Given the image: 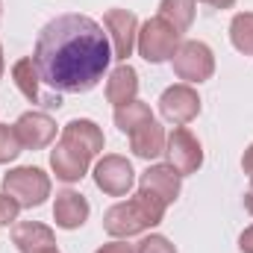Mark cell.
Here are the masks:
<instances>
[{
	"mask_svg": "<svg viewBox=\"0 0 253 253\" xmlns=\"http://www.w3.org/2000/svg\"><path fill=\"white\" fill-rule=\"evenodd\" d=\"M112 59L109 36L88 15H59L53 18L36 42L33 62L47 88L56 94L91 91Z\"/></svg>",
	"mask_w": 253,
	"mask_h": 253,
	"instance_id": "cell-1",
	"label": "cell"
},
{
	"mask_svg": "<svg viewBox=\"0 0 253 253\" xmlns=\"http://www.w3.org/2000/svg\"><path fill=\"white\" fill-rule=\"evenodd\" d=\"M103 150V132L97 129V124L77 118L71 124H65L62 138L50 153V165L56 171V177L65 183L83 180L88 171V162Z\"/></svg>",
	"mask_w": 253,
	"mask_h": 253,
	"instance_id": "cell-2",
	"label": "cell"
},
{
	"mask_svg": "<svg viewBox=\"0 0 253 253\" xmlns=\"http://www.w3.org/2000/svg\"><path fill=\"white\" fill-rule=\"evenodd\" d=\"M165 209H168V203L159 194H153L150 189H138L135 197H129L126 203H118L106 212L103 227L109 236L126 239V236H135V233L156 227L165 218Z\"/></svg>",
	"mask_w": 253,
	"mask_h": 253,
	"instance_id": "cell-3",
	"label": "cell"
},
{
	"mask_svg": "<svg viewBox=\"0 0 253 253\" xmlns=\"http://www.w3.org/2000/svg\"><path fill=\"white\" fill-rule=\"evenodd\" d=\"M3 191L18 206H39L50 194V180L39 168H15L3 177Z\"/></svg>",
	"mask_w": 253,
	"mask_h": 253,
	"instance_id": "cell-4",
	"label": "cell"
},
{
	"mask_svg": "<svg viewBox=\"0 0 253 253\" xmlns=\"http://www.w3.org/2000/svg\"><path fill=\"white\" fill-rule=\"evenodd\" d=\"M177 47H180V33L159 15L150 18L138 33V53L147 62H165L177 53Z\"/></svg>",
	"mask_w": 253,
	"mask_h": 253,
	"instance_id": "cell-5",
	"label": "cell"
},
{
	"mask_svg": "<svg viewBox=\"0 0 253 253\" xmlns=\"http://www.w3.org/2000/svg\"><path fill=\"white\" fill-rule=\"evenodd\" d=\"M171 59H174L177 77H180V80H189V83H203V80H209L212 71H215L212 50H209L203 42H183Z\"/></svg>",
	"mask_w": 253,
	"mask_h": 253,
	"instance_id": "cell-6",
	"label": "cell"
},
{
	"mask_svg": "<svg viewBox=\"0 0 253 253\" xmlns=\"http://www.w3.org/2000/svg\"><path fill=\"white\" fill-rule=\"evenodd\" d=\"M109 44H112V59L126 62V56H132L135 47V36H138V18L126 9H109L103 18Z\"/></svg>",
	"mask_w": 253,
	"mask_h": 253,
	"instance_id": "cell-7",
	"label": "cell"
},
{
	"mask_svg": "<svg viewBox=\"0 0 253 253\" xmlns=\"http://www.w3.org/2000/svg\"><path fill=\"white\" fill-rule=\"evenodd\" d=\"M165 153H168V165H171L177 174H191V171H197L200 162H203V150H200L197 138L191 135L186 126H177V129L168 135Z\"/></svg>",
	"mask_w": 253,
	"mask_h": 253,
	"instance_id": "cell-8",
	"label": "cell"
},
{
	"mask_svg": "<svg viewBox=\"0 0 253 253\" xmlns=\"http://www.w3.org/2000/svg\"><path fill=\"white\" fill-rule=\"evenodd\" d=\"M159 109H162V115L171 121V124L183 126L189 124L191 118H197V112H200V97H197V91L191 88V85H171L165 94H162V100H159Z\"/></svg>",
	"mask_w": 253,
	"mask_h": 253,
	"instance_id": "cell-9",
	"label": "cell"
},
{
	"mask_svg": "<svg viewBox=\"0 0 253 253\" xmlns=\"http://www.w3.org/2000/svg\"><path fill=\"white\" fill-rule=\"evenodd\" d=\"M94 183L112 197H121L132 186V168L124 156H103L94 168Z\"/></svg>",
	"mask_w": 253,
	"mask_h": 253,
	"instance_id": "cell-10",
	"label": "cell"
},
{
	"mask_svg": "<svg viewBox=\"0 0 253 253\" xmlns=\"http://www.w3.org/2000/svg\"><path fill=\"white\" fill-rule=\"evenodd\" d=\"M12 77H15V85L21 88V94H24L30 103H39V106H44V109H59V106H62V97H59L56 91H53V94H42V88H39L42 77H39V71H36V62H33V59H21V62H15Z\"/></svg>",
	"mask_w": 253,
	"mask_h": 253,
	"instance_id": "cell-11",
	"label": "cell"
},
{
	"mask_svg": "<svg viewBox=\"0 0 253 253\" xmlns=\"http://www.w3.org/2000/svg\"><path fill=\"white\" fill-rule=\"evenodd\" d=\"M15 132H18V138H21L24 147L42 150V147H47V144L56 138V124H53L44 112H27V115L18 118Z\"/></svg>",
	"mask_w": 253,
	"mask_h": 253,
	"instance_id": "cell-12",
	"label": "cell"
},
{
	"mask_svg": "<svg viewBox=\"0 0 253 253\" xmlns=\"http://www.w3.org/2000/svg\"><path fill=\"white\" fill-rule=\"evenodd\" d=\"M53 218L62 230H77L80 224H85L88 218V203L80 191H62L56 194V203H53Z\"/></svg>",
	"mask_w": 253,
	"mask_h": 253,
	"instance_id": "cell-13",
	"label": "cell"
},
{
	"mask_svg": "<svg viewBox=\"0 0 253 253\" xmlns=\"http://www.w3.org/2000/svg\"><path fill=\"white\" fill-rule=\"evenodd\" d=\"M12 242L18 245L21 253H44L53 251V233L44 227V224H36V221H24V224H15L12 230Z\"/></svg>",
	"mask_w": 253,
	"mask_h": 253,
	"instance_id": "cell-14",
	"label": "cell"
},
{
	"mask_svg": "<svg viewBox=\"0 0 253 253\" xmlns=\"http://www.w3.org/2000/svg\"><path fill=\"white\" fill-rule=\"evenodd\" d=\"M141 189H150L165 203H174L177 194H180V174L171 165H153L141 174Z\"/></svg>",
	"mask_w": 253,
	"mask_h": 253,
	"instance_id": "cell-15",
	"label": "cell"
},
{
	"mask_svg": "<svg viewBox=\"0 0 253 253\" xmlns=\"http://www.w3.org/2000/svg\"><path fill=\"white\" fill-rule=\"evenodd\" d=\"M129 144H132V153L141 156V159H153L159 153H165V132L156 121H147V124L135 126L129 132Z\"/></svg>",
	"mask_w": 253,
	"mask_h": 253,
	"instance_id": "cell-16",
	"label": "cell"
},
{
	"mask_svg": "<svg viewBox=\"0 0 253 253\" xmlns=\"http://www.w3.org/2000/svg\"><path fill=\"white\" fill-rule=\"evenodd\" d=\"M135 91H138V77H135V71L126 62L118 65V68L112 71L109 83H106V97H109V103H115V109H118V106H124L129 100H135Z\"/></svg>",
	"mask_w": 253,
	"mask_h": 253,
	"instance_id": "cell-17",
	"label": "cell"
},
{
	"mask_svg": "<svg viewBox=\"0 0 253 253\" xmlns=\"http://www.w3.org/2000/svg\"><path fill=\"white\" fill-rule=\"evenodd\" d=\"M159 18L168 21L177 33H186L191 27V18H194V0H162Z\"/></svg>",
	"mask_w": 253,
	"mask_h": 253,
	"instance_id": "cell-18",
	"label": "cell"
},
{
	"mask_svg": "<svg viewBox=\"0 0 253 253\" xmlns=\"http://www.w3.org/2000/svg\"><path fill=\"white\" fill-rule=\"evenodd\" d=\"M147 121H153V115H150V106L147 103H138V100H129L124 106H118L115 109V124L121 126V132H132L135 126L147 124Z\"/></svg>",
	"mask_w": 253,
	"mask_h": 253,
	"instance_id": "cell-19",
	"label": "cell"
},
{
	"mask_svg": "<svg viewBox=\"0 0 253 253\" xmlns=\"http://www.w3.org/2000/svg\"><path fill=\"white\" fill-rule=\"evenodd\" d=\"M230 39H233L236 50L253 56V12H245V15H236V18H233Z\"/></svg>",
	"mask_w": 253,
	"mask_h": 253,
	"instance_id": "cell-20",
	"label": "cell"
},
{
	"mask_svg": "<svg viewBox=\"0 0 253 253\" xmlns=\"http://www.w3.org/2000/svg\"><path fill=\"white\" fill-rule=\"evenodd\" d=\"M21 138L15 132V126H6L0 124V162H12L18 153H21Z\"/></svg>",
	"mask_w": 253,
	"mask_h": 253,
	"instance_id": "cell-21",
	"label": "cell"
},
{
	"mask_svg": "<svg viewBox=\"0 0 253 253\" xmlns=\"http://www.w3.org/2000/svg\"><path fill=\"white\" fill-rule=\"evenodd\" d=\"M132 253H177V251H174V245H171L168 239H162V236H147V239H141V242L135 245Z\"/></svg>",
	"mask_w": 253,
	"mask_h": 253,
	"instance_id": "cell-22",
	"label": "cell"
},
{
	"mask_svg": "<svg viewBox=\"0 0 253 253\" xmlns=\"http://www.w3.org/2000/svg\"><path fill=\"white\" fill-rule=\"evenodd\" d=\"M18 212H21V206H18L9 194H0V227H3V224H12V221L18 218Z\"/></svg>",
	"mask_w": 253,
	"mask_h": 253,
	"instance_id": "cell-23",
	"label": "cell"
},
{
	"mask_svg": "<svg viewBox=\"0 0 253 253\" xmlns=\"http://www.w3.org/2000/svg\"><path fill=\"white\" fill-rule=\"evenodd\" d=\"M97 253H132V248L124 245V242H112V245H103Z\"/></svg>",
	"mask_w": 253,
	"mask_h": 253,
	"instance_id": "cell-24",
	"label": "cell"
},
{
	"mask_svg": "<svg viewBox=\"0 0 253 253\" xmlns=\"http://www.w3.org/2000/svg\"><path fill=\"white\" fill-rule=\"evenodd\" d=\"M239 248L245 253H253V227H248L245 233H242V239H239Z\"/></svg>",
	"mask_w": 253,
	"mask_h": 253,
	"instance_id": "cell-25",
	"label": "cell"
},
{
	"mask_svg": "<svg viewBox=\"0 0 253 253\" xmlns=\"http://www.w3.org/2000/svg\"><path fill=\"white\" fill-rule=\"evenodd\" d=\"M242 168H245V174L253 180V144L248 147V153H245V159H242Z\"/></svg>",
	"mask_w": 253,
	"mask_h": 253,
	"instance_id": "cell-26",
	"label": "cell"
},
{
	"mask_svg": "<svg viewBox=\"0 0 253 253\" xmlns=\"http://www.w3.org/2000/svg\"><path fill=\"white\" fill-rule=\"evenodd\" d=\"M200 3H206V6H215V9H227V6H233L236 0H200Z\"/></svg>",
	"mask_w": 253,
	"mask_h": 253,
	"instance_id": "cell-27",
	"label": "cell"
},
{
	"mask_svg": "<svg viewBox=\"0 0 253 253\" xmlns=\"http://www.w3.org/2000/svg\"><path fill=\"white\" fill-rule=\"evenodd\" d=\"M245 206H248V212L253 215V183H251V191L245 194Z\"/></svg>",
	"mask_w": 253,
	"mask_h": 253,
	"instance_id": "cell-28",
	"label": "cell"
},
{
	"mask_svg": "<svg viewBox=\"0 0 253 253\" xmlns=\"http://www.w3.org/2000/svg\"><path fill=\"white\" fill-rule=\"evenodd\" d=\"M0 77H3V50H0Z\"/></svg>",
	"mask_w": 253,
	"mask_h": 253,
	"instance_id": "cell-29",
	"label": "cell"
},
{
	"mask_svg": "<svg viewBox=\"0 0 253 253\" xmlns=\"http://www.w3.org/2000/svg\"><path fill=\"white\" fill-rule=\"evenodd\" d=\"M44 253H56V248H53V251H44Z\"/></svg>",
	"mask_w": 253,
	"mask_h": 253,
	"instance_id": "cell-30",
	"label": "cell"
}]
</instances>
